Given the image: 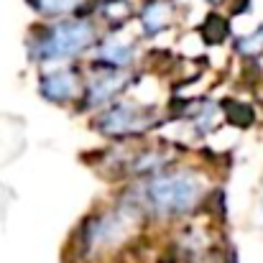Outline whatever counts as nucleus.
Here are the masks:
<instances>
[{
  "instance_id": "obj_12",
  "label": "nucleus",
  "mask_w": 263,
  "mask_h": 263,
  "mask_svg": "<svg viewBox=\"0 0 263 263\" xmlns=\"http://www.w3.org/2000/svg\"><path fill=\"white\" fill-rule=\"evenodd\" d=\"M204 3H210V5H220L222 0H204Z\"/></svg>"
},
{
  "instance_id": "obj_4",
  "label": "nucleus",
  "mask_w": 263,
  "mask_h": 263,
  "mask_svg": "<svg viewBox=\"0 0 263 263\" xmlns=\"http://www.w3.org/2000/svg\"><path fill=\"white\" fill-rule=\"evenodd\" d=\"M159 123H164V115L159 112V107L133 102L125 97L112 100L110 105H105L102 110L92 115V128L102 133L105 138H115V141L141 138L148 130L159 128Z\"/></svg>"
},
{
  "instance_id": "obj_9",
  "label": "nucleus",
  "mask_w": 263,
  "mask_h": 263,
  "mask_svg": "<svg viewBox=\"0 0 263 263\" xmlns=\"http://www.w3.org/2000/svg\"><path fill=\"white\" fill-rule=\"evenodd\" d=\"M28 8L46 18V21H57V18H69V15H85L89 10V0H26Z\"/></svg>"
},
{
  "instance_id": "obj_8",
  "label": "nucleus",
  "mask_w": 263,
  "mask_h": 263,
  "mask_svg": "<svg viewBox=\"0 0 263 263\" xmlns=\"http://www.w3.org/2000/svg\"><path fill=\"white\" fill-rule=\"evenodd\" d=\"M176 23V0H146L138 8V26L146 39H156Z\"/></svg>"
},
{
  "instance_id": "obj_6",
  "label": "nucleus",
  "mask_w": 263,
  "mask_h": 263,
  "mask_svg": "<svg viewBox=\"0 0 263 263\" xmlns=\"http://www.w3.org/2000/svg\"><path fill=\"white\" fill-rule=\"evenodd\" d=\"M130 80H133L130 72H112V69L89 67V72L85 74V89H82V97L77 102V110L95 115L97 110H102L112 100L123 97L130 87L128 85Z\"/></svg>"
},
{
  "instance_id": "obj_3",
  "label": "nucleus",
  "mask_w": 263,
  "mask_h": 263,
  "mask_svg": "<svg viewBox=\"0 0 263 263\" xmlns=\"http://www.w3.org/2000/svg\"><path fill=\"white\" fill-rule=\"evenodd\" d=\"M102 36L97 18L92 15H69L57 21H44L28 31L26 54L36 67H59L74 64L89 54Z\"/></svg>"
},
{
  "instance_id": "obj_1",
  "label": "nucleus",
  "mask_w": 263,
  "mask_h": 263,
  "mask_svg": "<svg viewBox=\"0 0 263 263\" xmlns=\"http://www.w3.org/2000/svg\"><path fill=\"white\" fill-rule=\"evenodd\" d=\"M215 194L212 176L199 166L172 164L146 179H136L120 199L146 222H184L202 212Z\"/></svg>"
},
{
  "instance_id": "obj_2",
  "label": "nucleus",
  "mask_w": 263,
  "mask_h": 263,
  "mask_svg": "<svg viewBox=\"0 0 263 263\" xmlns=\"http://www.w3.org/2000/svg\"><path fill=\"white\" fill-rule=\"evenodd\" d=\"M146 220L118 197L115 204L89 212L72 235L74 263H102L130 248Z\"/></svg>"
},
{
  "instance_id": "obj_7",
  "label": "nucleus",
  "mask_w": 263,
  "mask_h": 263,
  "mask_svg": "<svg viewBox=\"0 0 263 263\" xmlns=\"http://www.w3.org/2000/svg\"><path fill=\"white\" fill-rule=\"evenodd\" d=\"M85 89V69L77 64L46 67L39 77V92L51 105H77Z\"/></svg>"
},
{
  "instance_id": "obj_11",
  "label": "nucleus",
  "mask_w": 263,
  "mask_h": 263,
  "mask_svg": "<svg viewBox=\"0 0 263 263\" xmlns=\"http://www.w3.org/2000/svg\"><path fill=\"white\" fill-rule=\"evenodd\" d=\"M235 51H238L240 57H261L263 54V23L256 31H251V33L235 39Z\"/></svg>"
},
{
  "instance_id": "obj_10",
  "label": "nucleus",
  "mask_w": 263,
  "mask_h": 263,
  "mask_svg": "<svg viewBox=\"0 0 263 263\" xmlns=\"http://www.w3.org/2000/svg\"><path fill=\"white\" fill-rule=\"evenodd\" d=\"M189 120H192V130L197 136H207L217 128V120H220V105L204 100V102H194L189 107Z\"/></svg>"
},
{
  "instance_id": "obj_5",
  "label": "nucleus",
  "mask_w": 263,
  "mask_h": 263,
  "mask_svg": "<svg viewBox=\"0 0 263 263\" xmlns=\"http://www.w3.org/2000/svg\"><path fill=\"white\" fill-rule=\"evenodd\" d=\"M125 26H118V28H107V33H102L95 44V49L89 51L92 54V62L89 67H97V69H112V72H130L133 64L138 62L141 57V44L138 39H130L123 33Z\"/></svg>"
}]
</instances>
